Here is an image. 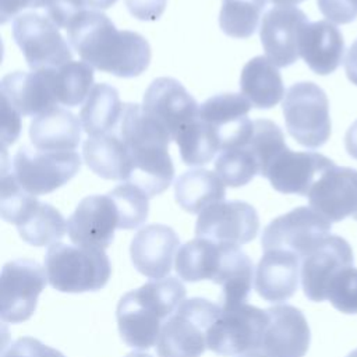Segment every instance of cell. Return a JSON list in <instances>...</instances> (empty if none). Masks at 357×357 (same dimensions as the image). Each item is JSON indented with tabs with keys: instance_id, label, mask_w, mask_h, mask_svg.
<instances>
[{
	"instance_id": "obj_1",
	"label": "cell",
	"mask_w": 357,
	"mask_h": 357,
	"mask_svg": "<svg viewBox=\"0 0 357 357\" xmlns=\"http://www.w3.org/2000/svg\"><path fill=\"white\" fill-rule=\"evenodd\" d=\"M67 39L82 61L120 78L142 74L151 61L148 40L134 31H119L100 11L85 10L67 29Z\"/></svg>"
},
{
	"instance_id": "obj_18",
	"label": "cell",
	"mask_w": 357,
	"mask_h": 357,
	"mask_svg": "<svg viewBox=\"0 0 357 357\" xmlns=\"http://www.w3.org/2000/svg\"><path fill=\"white\" fill-rule=\"evenodd\" d=\"M308 24L307 15L296 7H273L261 24V42L266 57L276 67H289L300 57V36Z\"/></svg>"
},
{
	"instance_id": "obj_40",
	"label": "cell",
	"mask_w": 357,
	"mask_h": 357,
	"mask_svg": "<svg viewBox=\"0 0 357 357\" xmlns=\"http://www.w3.org/2000/svg\"><path fill=\"white\" fill-rule=\"evenodd\" d=\"M85 7L84 0H49L45 11L59 28H64L67 31L85 11Z\"/></svg>"
},
{
	"instance_id": "obj_32",
	"label": "cell",
	"mask_w": 357,
	"mask_h": 357,
	"mask_svg": "<svg viewBox=\"0 0 357 357\" xmlns=\"http://www.w3.org/2000/svg\"><path fill=\"white\" fill-rule=\"evenodd\" d=\"M226 184L206 169L184 172L174 183L176 202L190 213H201L212 204L225 201Z\"/></svg>"
},
{
	"instance_id": "obj_31",
	"label": "cell",
	"mask_w": 357,
	"mask_h": 357,
	"mask_svg": "<svg viewBox=\"0 0 357 357\" xmlns=\"http://www.w3.org/2000/svg\"><path fill=\"white\" fill-rule=\"evenodd\" d=\"M123 107L124 105L114 86L106 82L95 84L79 112L84 131L89 137L113 132L120 123Z\"/></svg>"
},
{
	"instance_id": "obj_29",
	"label": "cell",
	"mask_w": 357,
	"mask_h": 357,
	"mask_svg": "<svg viewBox=\"0 0 357 357\" xmlns=\"http://www.w3.org/2000/svg\"><path fill=\"white\" fill-rule=\"evenodd\" d=\"M82 155L86 166L96 176L127 183L130 176V159L126 145L116 131L88 137L82 146Z\"/></svg>"
},
{
	"instance_id": "obj_34",
	"label": "cell",
	"mask_w": 357,
	"mask_h": 357,
	"mask_svg": "<svg viewBox=\"0 0 357 357\" xmlns=\"http://www.w3.org/2000/svg\"><path fill=\"white\" fill-rule=\"evenodd\" d=\"M174 141L178 145L181 160L188 166L206 165L222 151L218 132L199 117L181 128Z\"/></svg>"
},
{
	"instance_id": "obj_38",
	"label": "cell",
	"mask_w": 357,
	"mask_h": 357,
	"mask_svg": "<svg viewBox=\"0 0 357 357\" xmlns=\"http://www.w3.org/2000/svg\"><path fill=\"white\" fill-rule=\"evenodd\" d=\"M107 195L113 199L119 213V229H137L148 219L149 197L137 185L124 183L114 187Z\"/></svg>"
},
{
	"instance_id": "obj_44",
	"label": "cell",
	"mask_w": 357,
	"mask_h": 357,
	"mask_svg": "<svg viewBox=\"0 0 357 357\" xmlns=\"http://www.w3.org/2000/svg\"><path fill=\"white\" fill-rule=\"evenodd\" d=\"M1 148L13 145L21 131V116L6 102H1Z\"/></svg>"
},
{
	"instance_id": "obj_9",
	"label": "cell",
	"mask_w": 357,
	"mask_h": 357,
	"mask_svg": "<svg viewBox=\"0 0 357 357\" xmlns=\"http://www.w3.org/2000/svg\"><path fill=\"white\" fill-rule=\"evenodd\" d=\"M269 315L251 304L222 308L206 333V347L220 356L261 351Z\"/></svg>"
},
{
	"instance_id": "obj_50",
	"label": "cell",
	"mask_w": 357,
	"mask_h": 357,
	"mask_svg": "<svg viewBox=\"0 0 357 357\" xmlns=\"http://www.w3.org/2000/svg\"><path fill=\"white\" fill-rule=\"evenodd\" d=\"M126 357H152V356L148 353H142V351H134V353L127 354Z\"/></svg>"
},
{
	"instance_id": "obj_27",
	"label": "cell",
	"mask_w": 357,
	"mask_h": 357,
	"mask_svg": "<svg viewBox=\"0 0 357 357\" xmlns=\"http://www.w3.org/2000/svg\"><path fill=\"white\" fill-rule=\"evenodd\" d=\"M241 95L257 109H271L284 96L278 67L266 57L257 56L245 63L240 77Z\"/></svg>"
},
{
	"instance_id": "obj_22",
	"label": "cell",
	"mask_w": 357,
	"mask_h": 357,
	"mask_svg": "<svg viewBox=\"0 0 357 357\" xmlns=\"http://www.w3.org/2000/svg\"><path fill=\"white\" fill-rule=\"evenodd\" d=\"M180 238L166 225L153 223L142 227L131 240L130 255L134 268L149 279H163L172 271Z\"/></svg>"
},
{
	"instance_id": "obj_12",
	"label": "cell",
	"mask_w": 357,
	"mask_h": 357,
	"mask_svg": "<svg viewBox=\"0 0 357 357\" xmlns=\"http://www.w3.org/2000/svg\"><path fill=\"white\" fill-rule=\"evenodd\" d=\"M47 275L36 261L20 258L7 262L0 276V318L20 324L32 317L38 297L46 287Z\"/></svg>"
},
{
	"instance_id": "obj_46",
	"label": "cell",
	"mask_w": 357,
	"mask_h": 357,
	"mask_svg": "<svg viewBox=\"0 0 357 357\" xmlns=\"http://www.w3.org/2000/svg\"><path fill=\"white\" fill-rule=\"evenodd\" d=\"M344 70L347 78L357 85V39L351 43L344 59Z\"/></svg>"
},
{
	"instance_id": "obj_13",
	"label": "cell",
	"mask_w": 357,
	"mask_h": 357,
	"mask_svg": "<svg viewBox=\"0 0 357 357\" xmlns=\"http://www.w3.org/2000/svg\"><path fill=\"white\" fill-rule=\"evenodd\" d=\"M258 230V213L252 205L244 201L212 204L199 213L195 223L197 237L234 245L252 241Z\"/></svg>"
},
{
	"instance_id": "obj_36",
	"label": "cell",
	"mask_w": 357,
	"mask_h": 357,
	"mask_svg": "<svg viewBox=\"0 0 357 357\" xmlns=\"http://www.w3.org/2000/svg\"><path fill=\"white\" fill-rule=\"evenodd\" d=\"M215 172L226 185L241 187L259 174V165L247 145L231 146L219 152Z\"/></svg>"
},
{
	"instance_id": "obj_2",
	"label": "cell",
	"mask_w": 357,
	"mask_h": 357,
	"mask_svg": "<svg viewBox=\"0 0 357 357\" xmlns=\"http://www.w3.org/2000/svg\"><path fill=\"white\" fill-rule=\"evenodd\" d=\"M116 132L124 142L130 159L127 183L141 188L149 198L167 190L174 177L169 132L137 103L124 105Z\"/></svg>"
},
{
	"instance_id": "obj_19",
	"label": "cell",
	"mask_w": 357,
	"mask_h": 357,
	"mask_svg": "<svg viewBox=\"0 0 357 357\" xmlns=\"http://www.w3.org/2000/svg\"><path fill=\"white\" fill-rule=\"evenodd\" d=\"M269 319L265 328L261 353L266 357H304L311 332L304 314L287 304L266 310Z\"/></svg>"
},
{
	"instance_id": "obj_14",
	"label": "cell",
	"mask_w": 357,
	"mask_h": 357,
	"mask_svg": "<svg viewBox=\"0 0 357 357\" xmlns=\"http://www.w3.org/2000/svg\"><path fill=\"white\" fill-rule=\"evenodd\" d=\"M142 109L176 139L180 130L198 117L199 105L177 79L159 77L146 88Z\"/></svg>"
},
{
	"instance_id": "obj_37",
	"label": "cell",
	"mask_w": 357,
	"mask_h": 357,
	"mask_svg": "<svg viewBox=\"0 0 357 357\" xmlns=\"http://www.w3.org/2000/svg\"><path fill=\"white\" fill-rule=\"evenodd\" d=\"M245 145L254 153L259 165V174L264 177L273 160L286 148H289L284 142V135L280 127L266 119L254 120L252 132Z\"/></svg>"
},
{
	"instance_id": "obj_39",
	"label": "cell",
	"mask_w": 357,
	"mask_h": 357,
	"mask_svg": "<svg viewBox=\"0 0 357 357\" xmlns=\"http://www.w3.org/2000/svg\"><path fill=\"white\" fill-rule=\"evenodd\" d=\"M326 300L340 312L357 314V268L349 266L333 278Z\"/></svg>"
},
{
	"instance_id": "obj_33",
	"label": "cell",
	"mask_w": 357,
	"mask_h": 357,
	"mask_svg": "<svg viewBox=\"0 0 357 357\" xmlns=\"http://www.w3.org/2000/svg\"><path fill=\"white\" fill-rule=\"evenodd\" d=\"M59 105L74 107L88 98L93 88V68L85 61L71 60L56 68L40 70Z\"/></svg>"
},
{
	"instance_id": "obj_41",
	"label": "cell",
	"mask_w": 357,
	"mask_h": 357,
	"mask_svg": "<svg viewBox=\"0 0 357 357\" xmlns=\"http://www.w3.org/2000/svg\"><path fill=\"white\" fill-rule=\"evenodd\" d=\"M1 357H64L59 350L43 344L40 340L24 336L3 349Z\"/></svg>"
},
{
	"instance_id": "obj_26",
	"label": "cell",
	"mask_w": 357,
	"mask_h": 357,
	"mask_svg": "<svg viewBox=\"0 0 357 357\" xmlns=\"http://www.w3.org/2000/svg\"><path fill=\"white\" fill-rule=\"evenodd\" d=\"M81 120L70 110L56 106L36 116L29 126L35 148L42 151H74L81 139Z\"/></svg>"
},
{
	"instance_id": "obj_52",
	"label": "cell",
	"mask_w": 357,
	"mask_h": 357,
	"mask_svg": "<svg viewBox=\"0 0 357 357\" xmlns=\"http://www.w3.org/2000/svg\"><path fill=\"white\" fill-rule=\"evenodd\" d=\"M347 357H357V349H356V350H353Z\"/></svg>"
},
{
	"instance_id": "obj_7",
	"label": "cell",
	"mask_w": 357,
	"mask_h": 357,
	"mask_svg": "<svg viewBox=\"0 0 357 357\" xmlns=\"http://www.w3.org/2000/svg\"><path fill=\"white\" fill-rule=\"evenodd\" d=\"M79 169L81 158L75 151H42L29 145H22L10 163L18 185L35 197L60 188Z\"/></svg>"
},
{
	"instance_id": "obj_10",
	"label": "cell",
	"mask_w": 357,
	"mask_h": 357,
	"mask_svg": "<svg viewBox=\"0 0 357 357\" xmlns=\"http://www.w3.org/2000/svg\"><path fill=\"white\" fill-rule=\"evenodd\" d=\"M59 29L46 14L33 11L13 20V38L32 71L56 68L73 60L70 45Z\"/></svg>"
},
{
	"instance_id": "obj_53",
	"label": "cell",
	"mask_w": 357,
	"mask_h": 357,
	"mask_svg": "<svg viewBox=\"0 0 357 357\" xmlns=\"http://www.w3.org/2000/svg\"><path fill=\"white\" fill-rule=\"evenodd\" d=\"M356 1H357V0H356Z\"/></svg>"
},
{
	"instance_id": "obj_3",
	"label": "cell",
	"mask_w": 357,
	"mask_h": 357,
	"mask_svg": "<svg viewBox=\"0 0 357 357\" xmlns=\"http://www.w3.org/2000/svg\"><path fill=\"white\" fill-rule=\"evenodd\" d=\"M185 287L176 278L152 279L126 293L116 308V319L123 342L138 350L158 343L167 318L184 301Z\"/></svg>"
},
{
	"instance_id": "obj_24",
	"label": "cell",
	"mask_w": 357,
	"mask_h": 357,
	"mask_svg": "<svg viewBox=\"0 0 357 357\" xmlns=\"http://www.w3.org/2000/svg\"><path fill=\"white\" fill-rule=\"evenodd\" d=\"M1 102L20 116H39L59 106L49 84L40 71H15L3 77L0 84Z\"/></svg>"
},
{
	"instance_id": "obj_4",
	"label": "cell",
	"mask_w": 357,
	"mask_h": 357,
	"mask_svg": "<svg viewBox=\"0 0 357 357\" xmlns=\"http://www.w3.org/2000/svg\"><path fill=\"white\" fill-rule=\"evenodd\" d=\"M7 151L3 152L1 163V218L17 226L20 237L33 245H53L59 243L66 231L67 222L50 204L40 202L35 195L24 191L8 170Z\"/></svg>"
},
{
	"instance_id": "obj_43",
	"label": "cell",
	"mask_w": 357,
	"mask_h": 357,
	"mask_svg": "<svg viewBox=\"0 0 357 357\" xmlns=\"http://www.w3.org/2000/svg\"><path fill=\"white\" fill-rule=\"evenodd\" d=\"M132 17L141 21H156L163 14L167 0H124Z\"/></svg>"
},
{
	"instance_id": "obj_11",
	"label": "cell",
	"mask_w": 357,
	"mask_h": 357,
	"mask_svg": "<svg viewBox=\"0 0 357 357\" xmlns=\"http://www.w3.org/2000/svg\"><path fill=\"white\" fill-rule=\"evenodd\" d=\"M331 231V222L311 206H297L275 218L262 233V248L283 250L305 258Z\"/></svg>"
},
{
	"instance_id": "obj_5",
	"label": "cell",
	"mask_w": 357,
	"mask_h": 357,
	"mask_svg": "<svg viewBox=\"0 0 357 357\" xmlns=\"http://www.w3.org/2000/svg\"><path fill=\"white\" fill-rule=\"evenodd\" d=\"M50 286L63 293L98 291L110 278L112 265L103 250L56 243L45 255Z\"/></svg>"
},
{
	"instance_id": "obj_16",
	"label": "cell",
	"mask_w": 357,
	"mask_h": 357,
	"mask_svg": "<svg viewBox=\"0 0 357 357\" xmlns=\"http://www.w3.org/2000/svg\"><path fill=\"white\" fill-rule=\"evenodd\" d=\"M116 229L119 213L107 194L85 197L67 220L68 237L79 247L105 250L113 243Z\"/></svg>"
},
{
	"instance_id": "obj_49",
	"label": "cell",
	"mask_w": 357,
	"mask_h": 357,
	"mask_svg": "<svg viewBox=\"0 0 357 357\" xmlns=\"http://www.w3.org/2000/svg\"><path fill=\"white\" fill-rule=\"evenodd\" d=\"M276 7H294L304 0H271Z\"/></svg>"
},
{
	"instance_id": "obj_51",
	"label": "cell",
	"mask_w": 357,
	"mask_h": 357,
	"mask_svg": "<svg viewBox=\"0 0 357 357\" xmlns=\"http://www.w3.org/2000/svg\"><path fill=\"white\" fill-rule=\"evenodd\" d=\"M240 357H266V356H264L261 351H251V353L241 354Z\"/></svg>"
},
{
	"instance_id": "obj_47",
	"label": "cell",
	"mask_w": 357,
	"mask_h": 357,
	"mask_svg": "<svg viewBox=\"0 0 357 357\" xmlns=\"http://www.w3.org/2000/svg\"><path fill=\"white\" fill-rule=\"evenodd\" d=\"M344 145L347 153L357 160V120L349 127L344 137Z\"/></svg>"
},
{
	"instance_id": "obj_17",
	"label": "cell",
	"mask_w": 357,
	"mask_h": 357,
	"mask_svg": "<svg viewBox=\"0 0 357 357\" xmlns=\"http://www.w3.org/2000/svg\"><path fill=\"white\" fill-rule=\"evenodd\" d=\"M307 197L310 206L331 223L346 218L357 220V170L332 166L314 183Z\"/></svg>"
},
{
	"instance_id": "obj_42",
	"label": "cell",
	"mask_w": 357,
	"mask_h": 357,
	"mask_svg": "<svg viewBox=\"0 0 357 357\" xmlns=\"http://www.w3.org/2000/svg\"><path fill=\"white\" fill-rule=\"evenodd\" d=\"M322 15L332 24H349L357 18L356 0H317Z\"/></svg>"
},
{
	"instance_id": "obj_8",
	"label": "cell",
	"mask_w": 357,
	"mask_h": 357,
	"mask_svg": "<svg viewBox=\"0 0 357 357\" xmlns=\"http://www.w3.org/2000/svg\"><path fill=\"white\" fill-rule=\"evenodd\" d=\"M282 107L286 128L300 145L314 149L329 139V102L317 84H293L284 93Z\"/></svg>"
},
{
	"instance_id": "obj_30",
	"label": "cell",
	"mask_w": 357,
	"mask_h": 357,
	"mask_svg": "<svg viewBox=\"0 0 357 357\" xmlns=\"http://www.w3.org/2000/svg\"><path fill=\"white\" fill-rule=\"evenodd\" d=\"M223 243L197 237L181 245L176 255V272L185 282L211 280L216 278L225 257Z\"/></svg>"
},
{
	"instance_id": "obj_20",
	"label": "cell",
	"mask_w": 357,
	"mask_h": 357,
	"mask_svg": "<svg viewBox=\"0 0 357 357\" xmlns=\"http://www.w3.org/2000/svg\"><path fill=\"white\" fill-rule=\"evenodd\" d=\"M250 109L251 103L243 95L219 93L199 106L198 117L215 128L223 151L248 142L254 123L247 116Z\"/></svg>"
},
{
	"instance_id": "obj_25",
	"label": "cell",
	"mask_w": 357,
	"mask_h": 357,
	"mask_svg": "<svg viewBox=\"0 0 357 357\" xmlns=\"http://www.w3.org/2000/svg\"><path fill=\"white\" fill-rule=\"evenodd\" d=\"M300 56L319 75L333 73L343 60L344 40L335 24L329 21L308 22L300 36Z\"/></svg>"
},
{
	"instance_id": "obj_48",
	"label": "cell",
	"mask_w": 357,
	"mask_h": 357,
	"mask_svg": "<svg viewBox=\"0 0 357 357\" xmlns=\"http://www.w3.org/2000/svg\"><path fill=\"white\" fill-rule=\"evenodd\" d=\"M117 0H84L85 6L92 10H106L112 7Z\"/></svg>"
},
{
	"instance_id": "obj_23",
	"label": "cell",
	"mask_w": 357,
	"mask_h": 357,
	"mask_svg": "<svg viewBox=\"0 0 357 357\" xmlns=\"http://www.w3.org/2000/svg\"><path fill=\"white\" fill-rule=\"evenodd\" d=\"M301 259L289 251H265L257 265L254 286L257 293L269 303L290 298L298 286Z\"/></svg>"
},
{
	"instance_id": "obj_45",
	"label": "cell",
	"mask_w": 357,
	"mask_h": 357,
	"mask_svg": "<svg viewBox=\"0 0 357 357\" xmlns=\"http://www.w3.org/2000/svg\"><path fill=\"white\" fill-rule=\"evenodd\" d=\"M47 1L49 0H0V21L6 24L26 8H45Z\"/></svg>"
},
{
	"instance_id": "obj_21",
	"label": "cell",
	"mask_w": 357,
	"mask_h": 357,
	"mask_svg": "<svg viewBox=\"0 0 357 357\" xmlns=\"http://www.w3.org/2000/svg\"><path fill=\"white\" fill-rule=\"evenodd\" d=\"M332 166L333 160L318 152H296L286 148L268 167L265 177L282 194L307 197L314 183Z\"/></svg>"
},
{
	"instance_id": "obj_35",
	"label": "cell",
	"mask_w": 357,
	"mask_h": 357,
	"mask_svg": "<svg viewBox=\"0 0 357 357\" xmlns=\"http://www.w3.org/2000/svg\"><path fill=\"white\" fill-rule=\"evenodd\" d=\"M268 0H222L220 29L231 38L247 39L258 28Z\"/></svg>"
},
{
	"instance_id": "obj_28",
	"label": "cell",
	"mask_w": 357,
	"mask_h": 357,
	"mask_svg": "<svg viewBox=\"0 0 357 357\" xmlns=\"http://www.w3.org/2000/svg\"><path fill=\"white\" fill-rule=\"evenodd\" d=\"M254 276L251 258L240 245L226 244L222 266L213 279V283L222 287L219 305L222 308H230L247 303Z\"/></svg>"
},
{
	"instance_id": "obj_15",
	"label": "cell",
	"mask_w": 357,
	"mask_h": 357,
	"mask_svg": "<svg viewBox=\"0 0 357 357\" xmlns=\"http://www.w3.org/2000/svg\"><path fill=\"white\" fill-rule=\"evenodd\" d=\"M354 257L350 244L339 236L329 234L317 248L301 259V286L307 298L324 301L333 278L353 266Z\"/></svg>"
},
{
	"instance_id": "obj_6",
	"label": "cell",
	"mask_w": 357,
	"mask_h": 357,
	"mask_svg": "<svg viewBox=\"0 0 357 357\" xmlns=\"http://www.w3.org/2000/svg\"><path fill=\"white\" fill-rule=\"evenodd\" d=\"M220 314V305L206 298L184 300L163 324L156 353L159 357H201L206 333Z\"/></svg>"
}]
</instances>
